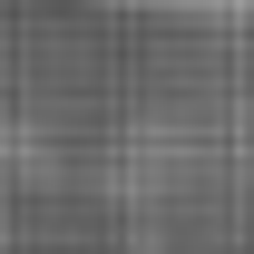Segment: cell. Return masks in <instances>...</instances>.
<instances>
[{"instance_id": "obj_1", "label": "cell", "mask_w": 254, "mask_h": 254, "mask_svg": "<svg viewBox=\"0 0 254 254\" xmlns=\"http://www.w3.org/2000/svg\"><path fill=\"white\" fill-rule=\"evenodd\" d=\"M157 10H205V20H254V0H157Z\"/></svg>"}]
</instances>
